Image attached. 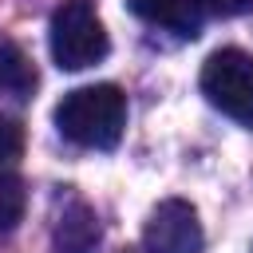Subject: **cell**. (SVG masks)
Instances as JSON below:
<instances>
[{"instance_id": "obj_1", "label": "cell", "mask_w": 253, "mask_h": 253, "mask_svg": "<svg viewBox=\"0 0 253 253\" xmlns=\"http://www.w3.org/2000/svg\"><path fill=\"white\" fill-rule=\"evenodd\" d=\"M55 126L63 138L87 150H111L123 138L126 126V95L115 83H91L75 87L55 107Z\"/></svg>"}, {"instance_id": "obj_2", "label": "cell", "mask_w": 253, "mask_h": 253, "mask_svg": "<svg viewBox=\"0 0 253 253\" xmlns=\"http://www.w3.org/2000/svg\"><path fill=\"white\" fill-rule=\"evenodd\" d=\"M47 43H51V59L63 71H83L91 63H99L107 55V28L95 16V8L87 0H63L51 12V28H47Z\"/></svg>"}, {"instance_id": "obj_3", "label": "cell", "mask_w": 253, "mask_h": 253, "mask_svg": "<svg viewBox=\"0 0 253 253\" xmlns=\"http://www.w3.org/2000/svg\"><path fill=\"white\" fill-rule=\"evenodd\" d=\"M202 95L229 119L253 126V55L221 47L202 67Z\"/></svg>"}, {"instance_id": "obj_4", "label": "cell", "mask_w": 253, "mask_h": 253, "mask_svg": "<svg viewBox=\"0 0 253 253\" xmlns=\"http://www.w3.org/2000/svg\"><path fill=\"white\" fill-rule=\"evenodd\" d=\"M142 241L150 253H202V221L186 198H166L150 210Z\"/></svg>"}, {"instance_id": "obj_5", "label": "cell", "mask_w": 253, "mask_h": 253, "mask_svg": "<svg viewBox=\"0 0 253 253\" xmlns=\"http://www.w3.org/2000/svg\"><path fill=\"white\" fill-rule=\"evenodd\" d=\"M130 12L154 28H170L178 36H198L202 16L194 0H130Z\"/></svg>"}, {"instance_id": "obj_6", "label": "cell", "mask_w": 253, "mask_h": 253, "mask_svg": "<svg viewBox=\"0 0 253 253\" xmlns=\"http://www.w3.org/2000/svg\"><path fill=\"white\" fill-rule=\"evenodd\" d=\"M99 245V217L91 206L71 202L55 225V249L59 253H91Z\"/></svg>"}, {"instance_id": "obj_7", "label": "cell", "mask_w": 253, "mask_h": 253, "mask_svg": "<svg viewBox=\"0 0 253 253\" xmlns=\"http://www.w3.org/2000/svg\"><path fill=\"white\" fill-rule=\"evenodd\" d=\"M32 87H36V67H32V59H28L16 43L4 40V43H0V91L24 99V95H32Z\"/></svg>"}, {"instance_id": "obj_8", "label": "cell", "mask_w": 253, "mask_h": 253, "mask_svg": "<svg viewBox=\"0 0 253 253\" xmlns=\"http://www.w3.org/2000/svg\"><path fill=\"white\" fill-rule=\"evenodd\" d=\"M20 217H24V182L8 166H0V233H12Z\"/></svg>"}, {"instance_id": "obj_9", "label": "cell", "mask_w": 253, "mask_h": 253, "mask_svg": "<svg viewBox=\"0 0 253 253\" xmlns=\"http://www.w3.org/2000/svg\"><path fill=\"white\" fill-rule=\"evenodd\" d=\"M24 150V126L8 115H0V166H8L12 158H20Z\"/></svg>"}, {"instance_id": "obj_10", "label": "cell", "mask_w": 253, "mask_h": 253, "mask_svg": "<svg viewBox=\"0 0 253 253\" xmlns=\"http://www.w3.org/2000/svg\"><path fill=\"white\" fill-rule=\"evenodd\" d=\"M210 12H217V16H233V12H241V8H249L253 0H202Z\"/></svg>"}]
</instances>
